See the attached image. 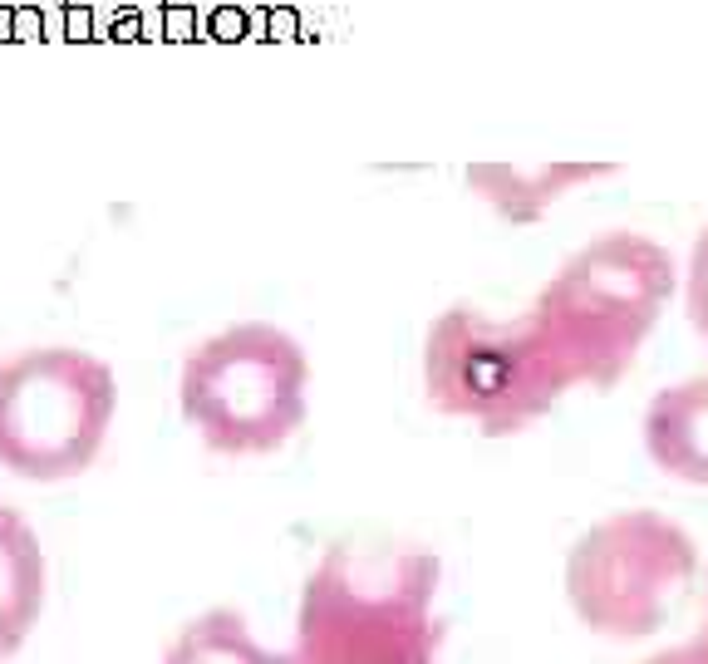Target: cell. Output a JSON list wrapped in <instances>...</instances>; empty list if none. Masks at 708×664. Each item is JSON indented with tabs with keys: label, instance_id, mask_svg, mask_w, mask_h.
<instances>
[{
	"label": "cell",
	"instance_id": "cell-2",
	"mask_svg": "<svg viewBox=\"0 0 708 664\" xmlns=\"http://www.w3.org/2000/svg\"><path fill=\"white\" fill-rule=\"evenodd\" d=\"M94 35V15L79 0H64V40H89Z\"/></svg>",
	"mask_w": 708,
	"mask_h": 664
},
{
	"label": "cell",
	"instance_id": "cell-4",
	"mask_svg": "<svg viewBox=\"0 0 708 664\" xmlns=\"http://www.w3.org/2000/svg\"><path fill=\"white\" fill-rule=\"evenodd\" d=\"M187 30H192V15L177 10V5H168V35H173V40H187Z\"/></svg>",
	"mask_w": 708,
	"mask_h": 664
},
{
	"label": "cell",
	"instance_id": "cell-6",
	"mask_svg": "<svg viewBox=\"0 0 708 664\" xmlns=\"http://www.w3.org/2000/svg\"><path fill=\"white\" fill-rule=\"evenodd\" d=\"M0 35L10 40V15H5V10H0Z\"/></svg>",
	"mask_w": 708,
	"mask_h": 664
},
{
	"label": "cell",
	"instance_id": "cell-5",
	"mask_svg": "<svg viewBox=\"0 0 708 664\" xmlns=\"http://www.w3.org/2000/svg\"><path fill=\"white\" fill-rule=\"evenodd\" d=\"M114 40H138V15L128 10L123 20H114Z\"/></svg>",
	"mask_w": 708,
	"mask_h": 664
},
{
	"label": "cell",
	"instance_id": "cell-1",
	"mask_svg": "<svg viewBox=\"0 0 708 664\" xmlns=\"http://www.w3.org/2000/svg\"><path fill=\"white\" fill-rule=\"evenodd\" d=\"M5 15H10V40H30V35L45 30V15H40L35 5H15V10H5Z\"/></svg>",
	"mask_w": 708,
	"mask_h": 664
},
{
	"label": "cell",
	"instance_id": "cell-3",
	"mask_svg": "<svg viewBox=\"0 0 708 664\" xmlns=\"http://www.w3.org/2000/svg\"><path fill=\"white\" fill-rule=\"evenodd\" d=\"M212 30H217L222 40H232V35H241V15H232V10H217V15H212Z\"/></svg>",
	"mask_w": 708,
	"mask_h": 664
}]
</instances>
